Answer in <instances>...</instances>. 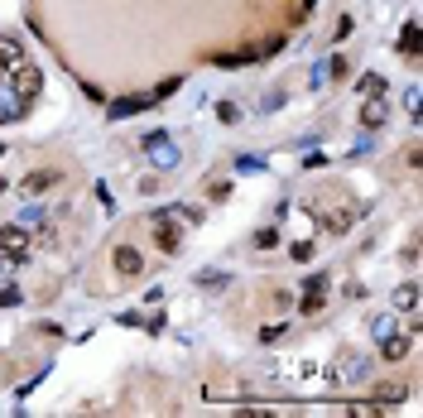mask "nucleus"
<instances>
[{
    "instance_id": "1",
    "label": "nucleus",
    "mask_w": 423,
    "mask_h": 418,
    "mask_svg": "<svg viewBox=\"0 0 423 418\" xmlns=\"http://www.w3.org/2000/svg\"><path fill=\"white\" fill-rule=\"evenodd\" d=\"M183 216L178 211H154V240H159V250L164 255H178V245H183Z\"/></svg>"
},
{
    "instance_id": "2",
    "label": "nucleus",
    "mask_w": 423,
    "mask_h": 418,
    "mask_svg": "<svg viewBox=\"0 0 423 418\" xmlns=\"http://www.w3.org/2000/svg\"><path fill=\"white\" fill-rule=\"evenodd\" d=\"M5 82H10V87H15V92H19L29 106L44 97V73H39L34 63H19V68H10V77H5Z\"/></svg>"
},
{
    "instance_id": "3",
    "label": "nucleus",
    "mask_w": 423,
    "mask_h": 418,
    "mask_svg": "<svg viewBox=\"0 0 423 418\" xmlns=\"http://www.w3.org/2000/svg\"><path fill=\"white\" fill-rule=\"evenodd\" d=\"M144 154H149V164L154 169H173L178 164V149H173V140L159 130V135H144Z\"/></svg>"
},
{
    "instance_id": "4",
    "label": "nucleus",
    "mask_w": 423,
    "mask_h": 418,
    "mask_svg": "<svg viewBox=\"0 0 423 418\" xmlns=\"http://www.w3.org/2000/svg\"><path fill=\"white\" fill-rule=\"evenodd\" d=\"M29 245H34V240H29L24 226H0V255H10V260L19 265V260L29 255Z\"/></svg>"
},
{
    "instance_id": "5",
    "label": "nucleus",
    "mask_w": 423,
    "mask_h": 418,
    "mask_svg": "<svg viewBox=\"0 0 423 418\" xmlns=\"http://www.w3.org/2000/svg\"><path fill=\"white\" fill-rule=\"evenodd\" d=\"M111 265H115V274H120V279H140V269H144V260H140V250H135V245H115Z\"/></svg>"
},
{
    "instance_id": "6",
    "label": "nucleus",
    "mask_w": 423,
    "mask_h": 418,
    "mask_svg": "<svg viewBox=\"0 0 423 418\" xmlns=\"http://www.w3.org/2000/svg\"><path fill=\"white\" fill-rule=\"evenodd\" d=\"M24 111H29V102H24L10 82H0V125H5V120H19Z\"/></svg>"
},
{
    "instance_id": "7",
    "label": "nucleus",
    "mask_w": 423,
    "mask_h": 418,
    "mask_svg": "<svg viewBox=\"0 0 423 418\" xmlns=\"http://www.w3.org/2000/svg\"><path fill=\"white\" fill-rule=\"evenodd\" d=\"M385 115H390V102H385V97H366V106H361V125H366V130H380Z\"/></svg>"
},
{
    "instance_id": "8",
    "label": "nucleus",
    "mask_w": 423,
    "mask_h": 418,
    "mask_svg": "<svg viewBox=\"0 0 423 418\" xmlns=\"http://www.w3.org/2000/svg\"><path fill=\"white\" fill-rule=\"evenodd\" d=\"M390 303H395V313H414V308H419V284H414V279H404V284L390 294Z\"/></svg>"
},
{
    "instance_id": "9",
    "label": "nucleus",
    "mask_w": 423,
    "mask_h": 418,
    "mask_svg": "<svg viewBox=\"0 0 423 418\" xmlns=\"http://www.w3.org/2000/svg\"><path fill=\"white\" fill-rule=\"evenodd\" d=\"M409 351H414V336H400V332H390V336L380 341V356H385V361H404Z\"/></svg>"
},
{
    "instance_id": "10",
    "label": "nucleus",
    "mask_w": 423,
    "mask_h": 418,
    "mask_svg": "<svg viewBox=\"0 0 423 418\" xmlns=\"http://www.w3.org/2000/svg\"><path fill=\"white\" fill-rule=\"evenodd\" d=\"M19 63H24V44L10 39V34H0V68L10 73V68H19Z\"/></svg>"
},
{
    "instance_id": "11",
    "label": "nucleus",
    "mask_w": 423,
    "mask_h": 418,
    "mask_svg": "<svg viewBox=\"0 0 423 418\" xmlns=\"http://www.w3.org/2000/svg\"><path fill=\"white\" fill-rule=\"evenodd\" d=\"M53 183H58V173H53V169H34V173L24 178V193H29V198H39V193H48Z\"/></svg>"
},
{
    "instance_id": "12",
    "label": "nucleus",
    "mask_w": 423,
    "mask_h": 418,
    "mask_svg": "<svg viewBox=\"0 0 423 418\" xmlns=\"http://www.w3.org/2000/svg\"><path fill=\"white\" fill-rule=\"evenodd\" d=\"M154 102V97H120V102H111V120H125V115H140L144 106Z\"/></svg>"
},
{
    "instance_id": "13",
    "label": "nucleus",
    "mask_w": 423,
    "mask_h": 418,
    "mask_svg": "<svg viewBox=\"0 0 423 418\" xmlns=\"http://www.w3.org/2000/svg\"><path fill=\"white\" fill-rule=\"evenodd\" d=\"M400 53H404V58H419V24H404V39H400Z\"/></svg>"
},
{
    "instance_id": "14",
    "label": "nucleus",
    "mask_w": 423,
    "mask_h": 418,
    "mask_svg": "<svg viewBox=\"0 0 423 418\" xmlns=\"http://www.w3.org/2000/svg\"><path fill=\"white\" fill-rule=\"evenodd\" d=\"M356 87H361V97H385V77H380V73H366Z\"/></svg>"
},
{
    "instance_id": "15",
    "label": "nucleus",
    "mask_w": 423,
    "mask_h": 418,
    "mask_svg": "<svg viewBox=\"0 0 423 418\" xmlns=\"http://www.w3.org/2000/svg\"><path fill=\"white\" fill-rule=\"evenodd\" d=\"M322 226H327L332 236H341V231L351 226V211H327V216H322Z\"/></svg>"
},
{
    "instance_id": "16",
    "label": "nucleus",
    "mask_w": 423,
    "mask_h": 418,
    "mask_svg": "<svg viewBox=\"0 0 423 418\" xmlns=\"http://www.w3.org/2000/svg\"><path fill=\"white\" fill-rule=\"evenodd\" d=\"M284 336V322H270V327H260V346H274Z\"/></svg>"
},
{
    "instance_id": "17",
    "label": "nucleus",
    "mask_w": 423,
    "mask_h": 418,
    "mask_svg": "<svg viewBox=\"0 0 423 418\" xmlns=\"http://www.w3.org/2000/svg\"><path fill=\"white\" fill-rule=\"evenodd\" d=\"M370 332H375V341H385V336L395 332V313H390V317H375V322H370Z\"/></svg>"
},
{
    "instance_id": "18",
    "label": "nucleus",
    "mask_w": 423,
    "mask_h": 418,
    "mask_svg": "<svg viewBox=\"0 0 423 418\" xmlns=\"http://www.w3.org/2000/svg\"><path fill=\"white\" fill-rule=\"evenodd\" d=\"M303 294H317V298H322V294H327V274H308V279H303Z\"/></svg>"
},
{
    "instance_id": "19",
    "label": "nucleus",
    "mask_w": 423,
    "mask_h": 418,
    "mask_svg": "<svg viewBox=\"0 0 423 418\" xmlns=\"http://www.w3.org/2000/svg\"><path fill=\"white\" fill-rule=\"evenodd\" d=\"M15 303H19V289L5 279V284H0V308H15Z\"/></svg>"
},
{
    "instance_id": "20",
    "label": "nucleus",
    "mask_w": 423,
    "mask_h": 418,
    "mask_svg": "<svg viewBox=\"0 0 423 418\" xmlns=\"http://www.w3.org/2000/svg\"><path fill=\"white\" fill-rule=\"evenodd\" d=\"M404 106H409V115L419 120V106H423V92H419V87H409V92H404Z\"/></svg>"
},
{
    "instance_id": "21",
    "label": "nucleus",
    "mask_w": 423,
    "mask_h": 418,
    "mask_svg": "<svg viewBox=\"0 0 423 418\" xmlns=\"http://www.w3.org/2000/svg\"><path fill=\"white\" fill-rule=\"evenodd\" d=\"M216 115H221L226 125H236V120H241V111H236V106H231V102H216Z\"/></svg>"
},
{
    "instance_id": "22",
    "label": "nucleus",
    "mask_w": 423,
    "mask_h": 418,
    "mask_svg": "<svg viewBox=\"0 0 423 418\" xmlns=\"http://www.w3.org/2000/svg\"><path fill=\"white\" fill-rule=\"evenodd\" d=\"M274 240H279V231H274V226H265V231H260V236H255V245H260V250H270V245H274Z\"/></svg>"
},
{
    "instance_id": "23",
    "label": "nucleus",
    "mask_w": 423,
    "mask_h": 418,
    "mask_svg": "<svg viewBox=\"0 0 423 418\" xmlns=\"http://www.w3.org/2000/svg\"><path fill=\"white\" fill-rule=\"evenodd\" d=\"M346 68H351L346 58H332V63H327V77H346Z\"/></svg>"
},
{
    "instance_id": "24",
    "label": "nucleus",
    "mask_w": 423,
    "mask_h": 418,
    "mask_svg": "<svg viewBox=\"0 0 423 418\" xmlns=\"http://www.w3.org/2000/svg\"><path fill=\"white\" fill-rule=\"evenodd\" d=\"M294 260H313V240H299L294 245Z\"/></svg>"
},
{
    "instance_id": "25",
    "label": "nucleus",
    "mask_w": 423,
    "mask_h": 418,
    "mask_svg": "<svg viewBox=\"0 0 423 418\" xmlns=\"http://www.w3.org/2000/svg\"><path fill=\"white\" fill-rule=\"evenodd\" d=\"M10 274H15V260H10V255H0V284H5Z\"/></svg>"
},
{
    "instance_id": "26",
    "label": "nucleus",
    "mask_w": 423,
    "mask_h": 418,
    "mask_svg": "<svg viewBox=\"0 0 423 418\" xmlns=\"http://www.w3.org/2000/svg\"><path fill=\"white\" fill-rule=\"evenodd\" d=\"M0 193H5V178H0Z\"/></svg>"
},
{
    "instance_id": "27",
    "label": "nucleus",
    "mask_w": 423,
    "mask_h": 418,
    "mask_svg": "<svg viewBox=\"0 0 423 418\" xmlns=\"http://www.w3.org/2000/svg\"><path fill=\"white\" fill-rule=\"evenodd\" d=\"M0 159H5V144H0Z\"/></svg>"
}]
</instances>
